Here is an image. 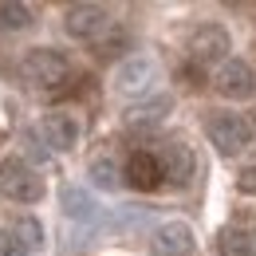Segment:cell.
Wrapping results in <instances>:
<instances>
[{"label": "cell", "mask_w": 256, "mask_h": 256, "mask_svg": "<svg viewBox=\"0 0 256 256\" xmlns=\"http://www.w3.org/2000/svg\"><path fill=\"white\" fill-rule=\"evenodd\" d=\"M79 118L71 114V110H52L48 118H44V138H48V146L52 150H75L79 146Z\"/></svg>", "instance_id": "cell-11"}, {"label": "cell", "mask_w": 256, "mask_h": 256, "mask_svg": "<svg viewBox=\"0 0 256 256\" xmlns=\"http://www.w3.org/2000/svg\"><path fill=\"white\" fill-rule=\"evenodd\" d=\"M87 174H91V182H95L98 190H118V186L126 182V178H122V170H118V162L110 158V154H98V158L91 162V170H87Z\"/></svg>", "instance_id": "cell-14"}, {"label": "cell", "mask_w": 256, "mask_h": 256, "mask_svg": "<svg viewBox=\"0 0 256 256\" xmlns=\"http://www.w3.org/2000/svg\"><path fill=\"white\" fill-rule=\"evenodd\" d=\"M0 193L8 201H16V205H36L44 197V178L24 158L12 154V158L0 162Z\"/></svg>", "instance_id": "cell-2"}, {"label": "cell", "mask_w": 256, "mask_h": 256, "mask_svg": "<svg viewBox=\"0 0 256 256\" xmlns=\"http://www.w3.org/2000/svg\"><path fill=\"white\" fill-rule=\"evenodd\" d=\"M252 240H256V236H252Z\"/></svg>", "instance_id": "cell-21"}, {"label": "cell", "mask_w": 256, "mask_h": 256, "mask_svg": "<svg viewBox=\"0 0 256 256\" xmlns=\"http://www.w3.org/2000/svg\"><path fill=\"white\" fill-rule=\"evenodd\" d=\"M162 158V174H166V186H190L193 182V170H197V162H193V150L186 142H166L158 150Z\"/></svg>", "instance_id": "cell-10"}, {"label": "cell", "mask_w": 256, "mask_h": 256, "mask_svg": "<svg viewBox=\"0 0 256 256\" xmlns=\"http://www.w3.org/2000/svg\"><path fill=\"white\" fill-rule=\"evenodd\" d=\"M64 28L71 40H87V44H98L102 36L114 28V20H110V12L102 8V4H71L64 16Z\"/></svg>", "instance_id": "cell-5"}, {"label": "cell", "mask_w": 256, "mask_h": 256, "mask_svg": "<svg viewBox=\"0 0 256 256\" xmlns=\"http://www.w3.org/2000/svg\"><path fill=\"white\" fill-rule=\"evenodd\" d=\"M256 138V122L248 114H236V110H224V114H213V122H209V142L221 150L224 158H232V154H240V150H248Z\"/></svg>", "instance_id": "cell-3"}, {"label": "cell", "mask_w": 256, "mask_h": 256, "mask_svg": "<svg viewBox=\"0 0 256 256\" xmlns=\"http://www.w3.org/2000/svg\"><path fill=\"white\" fill-rule=\"evenodd\" d=\"M236 190L248 193V197H256V162H252V166H244V170L236 174Z\"/></svg>", "instance_id": "cell-20"}, {"label": "cell", "mask_w": 256, "mask_h": 256, "mask_svg": "<svg viewBox=\"0 0 256 256\" xmlns=\"http://www.w3.org/2000/svg\"><path fill=\"white\" fill-rule=\"evenodd\" d=\"M217 248H221V256H256V240H252V232H244L240 224H228L217 236Z\"/></svg>", "instance_id": "cell-12"}, {"label": "cell", "mask_w": 256, "mask_h": 256, "mask_svg": "<svg viewBox=\"0 0 256 256\" xmlns=\"http://www.w3.org/2000/svg\"><path fill=\"white\" fill-rule=\"evenodd\" d=\"M197 240H193V228L186 221H162L150 232V252L154 256H193Z\"/></svg>", "instance_id": "cell-9"}, {"label": "cell", "mask_w": 256, "mask_h": 256, "mask_svg": "<svg viewBox=\"0 0 256 256\" xmlns=\"http://www.w3.org/2000/svg\"><path fill=\"white\" fill-rule=\"evenodd\" d=\"M20 75L36 91H64V83L71 79V64L56 48H32L24 56V64H20Z\"/></svg>", "instance_id": "cell-1"}, {"label": "cell", "mask_w": 256, "mask_h": 256, "mask_svg": "<svg viewBox=\"0 0 256 256\" xmlns=\"http://www.w3.org/2000/svg\"><path fill=\"white\" fill-rule=\"evenodd\" d=\"M122 48H126V36H122V32H114L110 40L102 36V40L95 44V56H98V60H110V56H118Z\"/></svg>", "instance_id": "cell-18"}, {"label": "cell", "mask_w": 256, "mask_h": 256, "mask_svg": "<svg viewBox=\"0 0 256 256\" xmlns=\"http://www.w3.org/2000/svg\"><path fill=\"white\" fill-rule=\"evenodd\" d=\"M224 60H228V36H224V28H217V24L197 28V36L190 44V67H197V71L213 67L217 71Z\"/></svg>", "instance_id": "cell-8"}, {"label": "cell", "mask_w": 256, "mask_h": 256, "mask_svg": "<svg viewBox=\"0 0 256 256\" xmlns=\"http://www.w3.org/2000/svg\"><path fill=\"white\" fill-rule=\"evenodd\" d=\"M0 256H32V252L16 240V232H12V228H0Z\"/></svg>", "instance_id": "cell-19"}, {"label": "cell", "mask_w": 256, "mask_h": 256, "mask_svg": "<svg viewBox=\"0 0 256 256\" xmlns=\"http://www.w3.org/2000/svg\"><path fill=\"white\" fill-rule=\"evenodd\" d=\"M213 91L221 98H236V102H244V98L256 95V75L252 67L244 64V60H236V56H228L217 71H213Z\"/></svg>", "instance_id": "cell-6"}, {"label": "cell", "mask_w": 256, "mask_h": 256, "mask_svg": "<svg viewBox=\"0 0 256 256\" xmlns=\"http://www.w3.org/2000/svg\"><path fill=\"white\" fill-rule=\"evenodd\" d=\"M122 178H126L130 190H138V193L162 190V186H166V174H162L158 150H134L126 158V166H122Z\"/></svg>", "instance_id": "cell-7"}, {"label": "cell", "mask_w": 256, "mask_h": 256, "mask_svg": "<svg viewBox=\"0 0 256 256\" xmlns=\"http://www.w3.org/2000/svg\"><path fill=\"white\" fill-rule=\"evenodd\" d=\"M36 12L28 4H20V0H0V28H8V32H24V28H32Z\"/></svg>", "instance_id": "cell-15"}, {"label": "cell", "mask_w": 256, "mask_h": 256, "mask_svg": "<svg viewBox=\"0 0 256 256\" xmlns=\"http://www.w3.org/2000/svg\"><path fill=\"white\" fill-rule=\"evenodd\" d=\"M166 110H170V98L166 95L146 98V102H138V106L126 110V126H158L162 118H166Z\"/></svg>", "instance_id": "cell-13"}, {"label": "cell", "mask_w": 256, "mask_h": 256, "mask_svg": "<svg viewBox=\"0 0 256 256\" xmlns=\"http://www.w3.org/2000/svg\"><path fill=\"white\" fill-rule=\"evenodd\" d=\"M158 60L154 56H130L122 64L114 67V75H110V83H114V91L126 98H138V95H150V87L158 83Z\"/></svg>", "instance_id": "cell-4"}, {"label": "cell", "mask_w": 256, "mask_h": 256, "mask_svg": "<svg viewBox=\"0 0 256 256\" xmlns=\"http://www.w3.org/2000/svg\"><path fill=\"white\" fill-rule=\"evenodd\" d=\"M12 232H16V240H20L32 256L44 248V228H40V221H32V217H20V221L12 224Z\"/></svg>", "instance_id": "cell-17"}, {"label": "cell", "mask_w": 256, "mask_h": 256, "mask_svg": "<svg viewBox=\"0 0 256 256\" xmlns=\"http://www.w3.org/2000/svg\"><path fill=\"white\" fill-rule=\"evenodd\" d=\"M64 213H67V217H75V221H91V217H95V201H91V193H83L79 186H67V190H64Z\"/></svg>", "instance_id": "cell-16"}]
</instances>
